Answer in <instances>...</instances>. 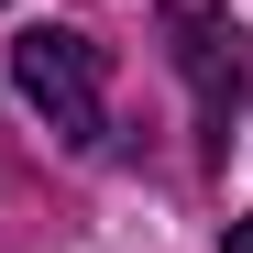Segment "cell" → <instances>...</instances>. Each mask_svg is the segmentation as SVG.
I'll return each mask as SVG.
<instances>
[{"mask_svg": "<svg viewBox=\"0 0 253 253\" xmlns=\"http://www.w3.org/2000/svg\"><path fill=\"white\" fill-rule=\"evenodd\" d=\"M11 77H22V99L55 121V143H99V44H88V33L33 22L11 44Z\"/></svg>", "mask_w": 253, "mask_h": 253, "instance_id": "1", "label": "cell"}, {"mask_svg": "<svg viewBox=\"0 0 253 253\" xmlns=\"http://www.w3.org/2000/svg\"><path fill=\"white\" fill-rule=\"evenodd\" d=\"M176 66H187L198 110H209V121H231V110H242V88H253V33H242V22H220V11H187V22H176Z\"/></svg>", "mask_w": 253, "mask_h": 253, "instance_id": "2", "label": "cell"}, {"mask_svg": "<svg viewBox=\"0 0 253 253\" xmlns=\"http://www.w3.org/2000/svg\"><path fill=\"white\" fill-rule=\"evenodd\" d=\"M220 253H253V220H231V231H220Z\"/></svg>", "mask_w": 253, "mask_h": 253, "instance_id": "3", "label": "cell"}]
</instances>
